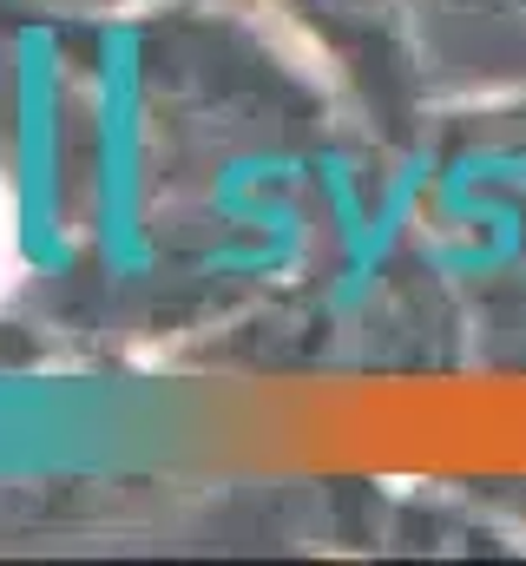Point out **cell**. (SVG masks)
Returning <instances> with one entry per match:
<instances>
[{
	"label": "cell",
	"mask_w": 526,
	"mask_h": 566,
	"mask_svg": "<svg viewBox=\"0 0 526 566\" xmlns=\"http://www.w3.org/2000/svg\"><path fill=\"white\" fill-rule=\"evenodd\" d=\"M414 60L428 93L526 99V0H414Z\"/></svg>",
	"instance_id": "obj_1"
},
{
	"label": "cell",
	"mask_w": 526,
	"mask_h": 566,
	"mask_svg": "<svg viewBox=\"0 0 526 566\" xmlns=\"http://www.w3.org/2000/svg\"><path fill=\"white\" fill-rule=\"evenodd\" d=\"M296 20H309L323 33V46L376 80V93H408L421 86V60H414V0H283Z\"/></svg>",
	"instance_id": "obj_2"
}]
</instances>
